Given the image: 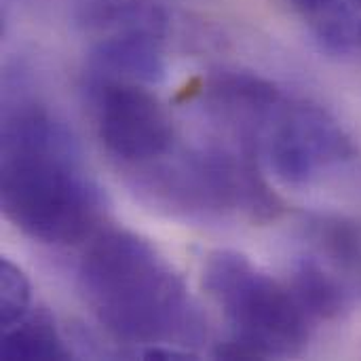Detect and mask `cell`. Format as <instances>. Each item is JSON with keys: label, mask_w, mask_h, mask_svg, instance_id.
<instances>
[{"label": "cell", "mask_w": 361, "mask_h": 361, "mask_svg": "<svg viewBox=\"0 0 361 361\" xmlns=\"http://www.w3.org/2000/svg\"><path fill=\"white\" fill-rule=\"evenodd\" d=\"M0 203L23 235L51 245L87 239L106 209L72 133L40 106L4 116Z\"/></svg>", "instance_id": "cell-1"}, {"label": "cell", "mask_w": 361, "mask_h": 361, "mask_svg": "<svg viewBox=\"0 0 361 361\" xmlns=\"http://www.w3.org/2000/svg\"><path fill=\"white\" fill-rule=\"evenodd\" d=\"M78 290L97 322L137 345H195L205 336L182 277L140 235L108 231L78 264Z\"/></svg>", "instance_id": "cell-2"}, {"label": "cell", "mask_w": 361, "mask_h": 361, "mask_svg": "<svg viewBox=\"0 0 361 361\" xmlns=\"http://www.w3.org/2000/svg\"><path fill=\"white\" fill-rule=\"evenodd\" d=\"M203 286L231 326V341L216 349V357H290L307 347L311 319L290 286L258 271L245 256L228 250L209 254Z\"/></svg>", "instance_id": "cell-3"}, {"label": "cell", "mask_w": 361, "mask_h": 361, "mask_svg": "<svg viewBox=\"0 0 361 361\" xmlns=\"http://www.w3.org/2000/svg\"><path fill=\"white\" fill-rule=\"evenodd\" d=\"M250 150L286 184L302 186L355 154L351 137L322 106L286 95L256 129Z\"/></svg>", "instance_id": "cell-4"}, {"label": "cell", "mask_w": 361, "mask_h": 361, "mask_svg": "<svg viewBox=\"0 0 361 361\" xmlns=\"http://www.w3.org/2000/svg\"><path fill=\"white\" fill-rule=\"evenodd\" d=\"M95 129L106 150L127 165H150L167 157L173 127L159 99L137 82L87 78Z\"/></svg>", "instance_id": "cell-5"}, {"label": "cell", "mask_w": 361, "mask_h": 361, "mask_svg": "<svg viewBox=\"0 0 361 361\" xmlns=\"http://www.w3.org/2000/svg\"><path fill=\"white\" fill-rule=\"evenodd\" d=\"M305 241L307 256L334 275L351 296H361V220L315 214L305 222Z\"/></svg>", "instance_id": "cell-6"}, {"label": "cell", "mask_w": 361, "mask_h": 361, "mask_svg": "<svg viewBox=\"0 0 361 361\" xmlns=\"http://www.w3.org/2000/svg\"><path fill=\"white\" fill-rule=\"evenodd\" d=\"M87 78L157 85L165 78L163 40L152 36L97 38L89 51Z\"/></svg>", "instance_id": "cell-7"}, {"label": "cell", "mask_w": 361, "mask_h": 361, "mask_svg": "<svg viewBox=\"0 0 361 361\" xmlns=\"http://www.w3.org/2000/svg\"><path fill=\"white\" fill-rule=\"evenodd\" d=\"M80 21L104 36L165 38L167 15L154 0H87Z\"/></svg>", "instance_id": "cell-8"}, {"label": "cell", "mask_w": 361, "mask_h": 361, "mask_svg": "<svg viewBox=\"0 0 361 361\" xmlns=\"http://www.w3.org/2000/svg\"><path fill=\"white\" fill-rule=\"evenodd\" d=\"M313 36L330 53L361 49L360 0H290Z\"/></svg>", "instance_id": "cell-9"}, {"label": "cell", "mask_w": 361, "mask_h": 361, "mask_svg": "<svg viewBox=\"0 0 361 361\" xmlns=\"http://www.w3.org/2000/svg\"><path fill=\"white\" fill-rule=\"evenodd\" d=\"M290 290L311 322L338 319L353 300L351 292L311 256L296 262Z\"/></svg>", "instance_id": "cell-10"}, {"label": "cell", "mask_w": 361, "mask_h": 361, "mask_svg": "<svg viewBox=\"0 0 361 361\" xmlns=\"http://www.w3.org/2000/svg\"><path fill=\"white\" fill-rule=\"evenodd\" d=\"M0 355L8 361L68 360V349L63 347L51 315L44 309H38L27 311L17 324L2 328Z\"/></svg>", "instance_id": "cell-11"}, {"label": "cell", "mask_w": 361, "mask_h": 361, "mask_svg": "<svg viewBox=\"0 0 361 361\" xmlns=\"http://www.w3.org/2000/svg\"><path fill=\"white\" fill-rule=\"evenodd\" d=\"M30 311V283L8 260H0V324L8 328Z\"/></svg>", "instance_id": "cell-12"}, {"label": "cell", "mask_w": 361, "mask_h": 361, "mask_svg": "<svg viewBox=\"0 0 361 361\" xmlns=\"http://www.w3.org/2000/svg\"><path fill=\"white\" fill-rule=\"evenodd\" d=\"M142 360H190L188 353L171 349L167 345H148L137 353Z\"/></svg>", "instance_id": "cell-13"}]
</instances>
